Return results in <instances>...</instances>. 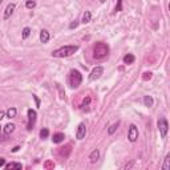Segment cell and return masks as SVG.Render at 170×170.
I'll return each mask as SVG.
<instances>
[{
  "mask_svg": "<svg viewBox=\"0 0 170 170\" xmlns=\"http://www.w3.org/2000/svg\"><path fill=\"white\" fill-rule=\"evenodd\" d=\"M79 51V47L77 45H65L61 47V48L56 49V51L52 52L53 57H68V56H72L75 52Z\"/></svg>",
  "mask_w": 170,
  "mask_h": 170,
  "instance_id": "1",
  "label": "cell"
},
{
  "mask_svg": "<svg viewBox=\"0 0 170 170\" xmlns=\"http://www.w3.org/2000/svg\"><path fill=\"white\" fill-rule=\"evenodd\" d=\"M108 53H109V47L105 43H96L95 47H93V56H95V59L101 60L106 57Z\"/></svg>",
  "mask_w": 170,
  "mask_h": 170,
  "instance_id": "2",
  "label": "cell"
},
{
  "mask_svg": "<svg viewBox=\"0 0 170 170\" xmlns=\"http://www.w3.org/2000/svg\"><path fill=\"white\" fill-rule=\"evenodd\" d=\"M81 81H82L81 73H80L77 69H72V71L69 72V75H68V82H69V85H71L72 88H77V86L81 84Z\"/></svg>",
  "mask_w": 170,
  "mask_h": 170,
  "instance_id": "3",
  "label": "cell"
},
{
  "mask_svg": "<svg viewBox=\"0 0 170 170\" xmlns=\"http://www.w3.org/2000/svg\"><path fill=\"white\" fill-rule=\"evenodd\" d=\"M157 125H158V130H159V133H161V137L165 138L166 134H168V130H169L168 121H166L165 118H159L158 122H157Z\"/></svg>",
  "mask_w": 170,
  "mask_h": 170,
  "instance_id": "4",
  "label": "cell"
},
{
  "mask_svg": "<svg viewBox=\"0 0 170 170\" xmlns=\"http://www.w3.org/2000/svg\"><path fill=\"white\" fill-rule=\"evenodd\" d=\"M128 138L130 142H136L138 138V129L134 124H132L129 126V130H128Z\"/></svg>",
  "mask_w": 170,
  "mask_h": 170,
  "instance_id": "5",
  "label": "cell"
},
{
  "mask_svg": "<svg viewBox=\"0 0 170 170\" xmlns=\"http://www.w3.org/2000/svg\"><path fill=\"white\" fill-rule=\"evenodd\" d=\"M36 117H37L36 111H33V109H28V125H27V129H28V130H31L33 126H35Z\"/></svg>",
  "mask_w": 170,
  "mask_h": 170,
  "instance_id": "6",
  "label": "cell"
},
{
  "mask_svg": "<svg viewBox=\"0 0 170 170\" xmlns=\"http://www.w3.org/2000/svg\"><path fill=\"white\" fill-rule=\"evenodd\" d=\"M102 73H104V68H102V66H96V68L91 72L89 80H91V81H96V80H98L100 77H101Z\"/></svg>",
  "mask_w": 170,
  "mask_h": 170,
  "instance_id": "7",
  "label": "cell"
},
{
  "mask_svg": "<svg viewBox=\"0 0 170 170\" xmlns=\"http://www.w3.org/2000/svg\"><path fill=\"white\" fill-rule=\"evenodd\" d=\"M85 134H86V126H85L84 122H81V124L77 126L76 138H77V140H82V138H85Z\"/></svg>",
  "mask_w": 170,
  "mask_h": 170,
  "instance_id": "8",
  "label": "cell"
},
{
  "mask_svg": "<svg viewBox=\"0 0 170 170\" xmlns=\"http://www.w3.org/2000/svg\"><path fill=\"white\" fill-rule=\"evenodd\" d=\"M15 8H16V4H15V3H11V4L7 5V8H5V11H4V20L11 18V15L13 13V11H15Z\"/></svg>",
  "mask_w": 170,
  "mask_h": 170,
  "instance_id": "9",
  "label": "cell"
},
{
  "mask_svg": "<svg viewBox=\"0 0 170 170\" xmlns=\"http://www.w3.org/2000/svg\"><path fill=\"white\" fill-rule=\"evenodd\" d=\"M49 39H51V35H49V32L47 31V29H43V31L40 32V41H41L43 44H45V43L49 41Z\"/></svg>",
  "mask_w": 170,
  "mask_h": 170,
  "instance_id": "10",
  "label": "cell"
},
{
  "mask_svg": "<svg viewBox=\"0 0 170 170\" xmlns=\"http://www.w3.org/2000/svg\"><path fill=\"white\" fill-rule=\"evenodd\" d=\"M15 128H16V125H15V124H12V122L7 124V125L4 126V129H3V130H4V134H5V136H9L11 133L15 132Z\"/></svg>",
  "mask_w": 170,
  "mask_h": 170,
  "instance_id": "11",
  "label": "cell"
},
{
  "mask_svg": "<svg viewBox=\"0 0 170 170\" xmlns=\"http://www.w3.org/2000/svg\"><path fill=\"white\" fill-rule=\"evenodd\" d=\"M64 138H65L64 133H56V134H53L52 141H53V144H60V142L64 141Z\"/></svg>",
  "mask_w": 170,
  "mask_h": 170,
  "instance_id": "12",
  "label": "cell"
},
{
  "mask_svg": "<svg viewBox=\"0 0 170 170\" xmlns=\"http://www.w3.org/2000/svg\"><path fill=\"white\" fill-rule=\"evenodd\" d=\"M98 158H100V152L96 149V150H93L91 154H89V159H91V162L92 164H95V162H97L98 161Z\"/></svg>",
  "mask_w": 170,
  "mask_h": 170,
  "instance_id": "13",
  "label": "cell"
},
{
  "mask_svg": "<svg viewBox=\"0 0 170 170\" xmlns=\"http://www.w3.org/2000/svg\"><path fill=\"white\" fill-rule=\"evenodd\" d=\"M4 166H5V169H8V170H11V169H21L23 168V165L19 164V162H9V164H7Z\"/></svg>",
  "mask_w": 170,
  "mask_h": 170,
  "instance_id": "14",
  "label": "cell"
},
{
  "mask_svg": "<svg viewBox=\"0 0 170 170\" xmlns=\"http://www.w3.org/2000/svg\"><path fill=\"white\" fill-rule=\"evenodd\" d=\"M59 153H60V156H64V157H68L69 153H71V146L68 145V146H64V148H60Z\"/></svg>",
  "mask_w": 170,
  "mask_h": 170,
  "instance_id": "15",
  "label": "cell"
},
{
  "mask_svg": "<svg viewBox=\"0 0 170 170\" xmlns=\"http://www.w3.org/2000/svg\"><path fill=\"white\" fill-rule=\"evenodd\" d=\"M134 60H136V57L132 55V53H128V55L124 56V63H125V64H133V63H134Z\"/></svg>",
  "mask_w": 170,
  "mask_h": 170,
  "instance_id": "16",
  "label": "cell"
},
{
  "mask_svg": "<svg viewBox=\"0 0 170 170\" xmlns=\"http://www.w3.org/2000/svg\"><path fill=\"white\" fill-rule=\"evenodd\" d=\"M144 104H145V106H148V108L153 106L154 101H153V97H152V96H145V97H144Z\"/></svg>",
  "mask_w": 170,
  "mask_h": 170,
  "instance_id": "17",
  "label": "cell"
},
{
  "mask_svg": "<svg viewBox=\"0 0 170 170\" xmlns=\"http://www.w3.org/2000/svg\"><path fill=\"white\" fill-rule=\"evenodd\" d=\"M16 113H18L16 108H9L8 111L5 112V116H7L8 118H13V117H16Z\"/></svg>",
  "mask_w": 170,
  "mask_h": 170,
  "instance_id": "18",
  "label": "cell"
},
{
  "mask_svg": "<svg viewBox=\"0 0 170 170\" xmlns=\"http://www.w3.org/2000/svg\"><path fill=\"white\" fill-rule=\"evenodd\" d=\"M91 19H92V13H91V11H85V13L82 15V23H84V24H86V23L91 21Z\"/></svg>",
  "mask_w": 170,
  "mask_h": 170,
  "instance_id": "19",
  "label": "cell"
},
{
  "mask_svg": "<svg viewBox=\"0 0 170 170\" xmlns=\"http://www.w3.org/2000/svg\"><path fill=\"white\" fill-rule=\"evenodd\" d=\"M118 126H120V121H117V122H114L113 125H111L109 126V129H108V134H113V133L117 130Z\"/></svg>",
  "mask_w": 170,
  "mask_h": 170,
  "instance_id": "20",
  "label": "cell"
},
{
  "mask_svg": "<svg viewBox=\"0 0 170 170\" xmlns=\"http://www.w3.org/2000/svg\"><path fill=\"white\" fill-rule=\"evenodd\" d=\"M91 101H92V98H91V97L84 98V100H82V102L80 104V108H81V109H85V106H88L89 104H91Z\"/></svg>",
  "mask_w": 170,
  "mask_h": 170,
  "instance_id": "21",
  "label": "cell"
},
{
  "mask_svg": "<svg viewBox=\"0 0 170 170\" xmlns=\"http://www.w3.org/2000/svg\"><path fill=\"white\" fill-rule=\"evenodd\" d=\"M162 169H164V170H169V169H170V156H169V154L165 157V162H164V166H162Z\"/></svg>",
  "mask_w": 170,
  "mask_h": 170,
  "instance_id": "22",
  "label": "cell"
},
{
  "mask_svg": "<svg viewBox=\"0 0 170 170\" xmlns=\"http://www.w3.org/2000/svg\"><path fill=\"white\" fill-rule=\"evenodd\" d=\"M25 7H27V8H28V9L35 8V7H36V2H35V0H27Z\"/></svg>",
  "mask_w": 170,
  "mask_h": 170,
  "instance_id": "23",
  "label": "cell"
},
{
  "mask_svg": "<svg viewBox=\"0 0 170 170\" xmlns=\"http://www.w3.org/2000/svg\"><path fill=\"white\" fill-rule=\"evenodd\" d=\"M49 136V130L47 128H43L41 130H40V137L41 138H47Z\"/></svg>",
  "mask_w": 170,
  "mask_h": 170,
  "instance_id": "24",
  "label": "cell"
},
{
  "mask_svg": "<svg viewBox=\"0 0 170 170\" xmlns=\"http://www.w3.org/2000/svg\"><path fill=\"white\" fill-rule=\"evenodd\" d=\"M29 35H31V28H28V27H25L24 29H23V39H28Z\"/></svg>",
  "mask_w": 170,
  "mask_h": 170,
  "instance_id": "25",
  "label": "cell"
},
{
  "mask_svg": "<svg viewBox=\"0 0 170 170\" xmlns=\"http://www.w3.org/2000/svg\"><path fill=\"white\" fill-rule=\"evenodd\" d=\"M44 168H45L47 170H51V169L55 168V164H53V161H49V159H48V161L44 162Z\"/></svg>",
  "mask_w": 170,
  "mask_h": 170,
  "instance_id": "26",
  "label": "cell"
},
{
  "mask_svg": "<svg viewBox=\"0 0 170 170\" xmlns=\"http://www.w3.org/2000/svg\"><path fill=\"white\" fill-rule=\"evenodd\" d=\"M116 11H122V0H118L117 2V5H116Z\"/></svg>",
  "mask_w": 170,
  "mask_h": 170,
  "instance_id": "27",
  "label": "cell"
},
{
  "mask_svg": "<svg viewBox=\"0 0 170 170\" xmlns=\"http://www.w3.org/2000/svg\"><path fill=\"white\" fill-rule=\"evenodd\" d=\"M5 117V112H3V111H0V121H2L3 118Z\"/></svg>",
  "mask_w": 170,
  "mask_h": 170,
  "instance_id": "28",
  "label": "cell"
},
{
  "mask_svg": "<svg viewBox=\"0 0 170 170\" xmlns=\"http://www.w3.org/2000/svg\"><path fill=\"white\" fill-rule=\"evenodd\" d=\"M77 25H79V23H77V21H75V23H72V24L69 25V28H76Z\"/></svg>",
  "mask_w": 170,
  "mask_h": 170,
  "instance_id": "29",
  "label": "cell"
},
{
  "mask_svg": "<svg viewBox=\"0 0 170 170\" xmlns=\"http://www.w3.org/2000/svg\"><path fill=\"white\" fill-rule=\"evenodd\" d=\"M5 165V159L4 158H0V168H2V166H4Z\"/></svg>",
  "mask_w": 170,
  "mask_h": 170,
  "instance_id": "30",
  "label": "cell"
},
{
  "mask_svg": "<svg viewBox=\"0 0 170 170\" xmlns=\"http://www.w3.org/2000/svg\"><path fill=\"white\" fill-rule=\"evenodd\" d=\"M148 77H149V79H150V77H152V73H150V72H149V73H148V72H146V73H145V76H144V79H148Z\"/></svg>",
  "mask_w": 170,
  "mask_h": 170,
  "instance_id": "31",
  "label": "cell"
},
{
  "mask_svg": "<svg viewBox=\"0 0 170 170\" xmlns=\"http://www.w3.org/2000/svg\"><path fill=\"white\" fill-rule=\"evenodd\" d=\"M19 149H20V148H19V146H15V148H13V149H12V152H18V150H19Z\"/></svg>",
  "mask_w": 170,
  "mask_h": 170,
  "instance_id": "32",
  "label": "cell"
},
{
  "mask_svg": "<svg viewBox=\"0 0 170 170\" xmlns=\"http://www.w3.org/2000/svg\"><path fill=\"white\" fill-rule=\"evenodd\" d=\"M100 2H101V3H105V2H106V0H100Z\"/></svg>",
  "mask_w": 170,
  "mask_h": 170,
  "instance_id": "33",
  "label": "cell"
},
{
  "mask_svg": "<svg viewBox=\"0 0 170 170\" xmlns=\"http://www.w3.org/2000/svg\"><path fill=\"white\" fill-rule=\"evenodd\" d=\"M2 2H3V0H0V4H2Z\"/></svg>",
  "mask_w": 170,
  "mask_h": 170,
  "instance_id": "34",
  "label": "cell"
}]
</instances>
